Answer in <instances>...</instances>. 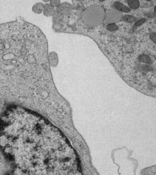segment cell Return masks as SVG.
<instances>
[{
    "instance_id": "obj_3",
    "label": "cell",
    "mask_w": 156,
    "mask_h": 175,
    "mask_svg": "<svg viewBox=\"0 0 156 175\" xmlns=\"http://www.w3.org/2000/svg\"><path fill=\"white\" fill-rule=\"evenodd\" d=\"M48 61L49 64L52 67H56L58 64V57L57 53L51 52L48 54Z\"/></svg>"
},
{
    "instance_id": "obj_5",
    "label": "cell",
    "mask_w": 156,
    "mask_h": 175,
    "mask_svg": "<svg viewBox=\"0 0 156 175\" xmlns=\"http://www.w3.org/2000/svg\"><path fill=\"white\" fill-rule=\"evenodd\" d=\"M126 2L129 8L133 10L138 9L140 6V1L138 0H128Z\"/></svg>"
},
{
    "instance_id": "obj_9",
    "label": "cell",
    "mask_w": 156,
    "mask_h": 175,
    "mask_svg": "<svg viewBox=\"0 0 156 175\" xmlns=\"http://www.w3.org/2000/svg\"><path fill=\"white\" fill-rule=\"evenodd\" d=\"M61 1H54V0H52L50 1V4L51 5L52 7H58L60 6L61 4Z\"/></svg>"
},
{
    "instance_id": "obj_1",
    "label": "cell",
    "mask_w": 156,
    "mask_h": 175,
    "mask_svg": "<svg viewBox=\"0 0 156 175\" xmlns=\"http://www.w3.org/2000/svg\"><path fill=\"white\" fill-rule=\"evenodd\" d=\"M114 1H106V12L104 22L107 24L117 23L121 21L123 14L114 8L113 6Z\"/></svg>"
},
{
    "instance_id": "obj_8",
    "label": "cell",
    "mask_w": 156,
    "mask_h": 175,
    "mask_svg": "<svg viewBox=\"0 0 156 175\" xmlns=\"http://www.w3.org/2000/svg\"><path fill=\"white\" fill-rule=\"evenodd\" d=\"M104 24L105 26V28L109 32H115L117 31L119 29V26L115 24H107L104 22Z\"/></svg>"
},
{
    "instance_id": "obj_2",
    "label": "cell",
    "mask_w": 156,
    "mask_h": 175,
    "mask_svg": "<svg viewBox=\"0 0 156 175\" xmlns=\"http://www.w3.org/2000/svg\"><path fill=\"white\" fill-rule=\"evenodd\" d=\"M113 6L115 9L120 11V12L128 13L131 11V8L125 6L124 4L122 3L121 1H114Z\"/></svg>"
},
{
    "instance_id": "obj_6",
    "label": "cell",
    "mask_w": 156,
    "mask_h": 175,
    "mask_svg": "<svg viewBox=\"0 0 156 175\" xmlns=\"http://www.w3.org/2000/svg\"><path fill=\"white\" fill-rule=\"evenodd\" d=\"M44 5L42 3H37L33 5L32 7V11L37 14H41L44 10Z\"/></svg>"
},
{
    "instance_id": "obj_4",
    "label": "cell",
    "mask_w": 156,
    "mask_h": 175,
    "mask_svg": "<svg viewBox=\"0 0 156 175\" xmlns=\"http://www.w3.org/2000/svg\"><path fill=\"white\" fill-rule=\"evenodd\" d=\"M54 12V8L50 4L47 3L44 6L43 13L46 17H51L53 15Z\"/></svg>"
},
{
    "instance_id": "obj_7",
    "label": "cell",
    "mask_w": 156,
    "mask_h": 175,
    "mask_svg": "<svg viewBox=\"0 0 156 175\" xmlns=\"http://www.w3.org/2000/svg\"><path fill=\"white\" fill-rule=\"evenodd\" d=\"M122 20L125 22L131 23L136 22L138 19L136 17L132 15H125L123 16Z\"/></svg>"
}]
</instances>
